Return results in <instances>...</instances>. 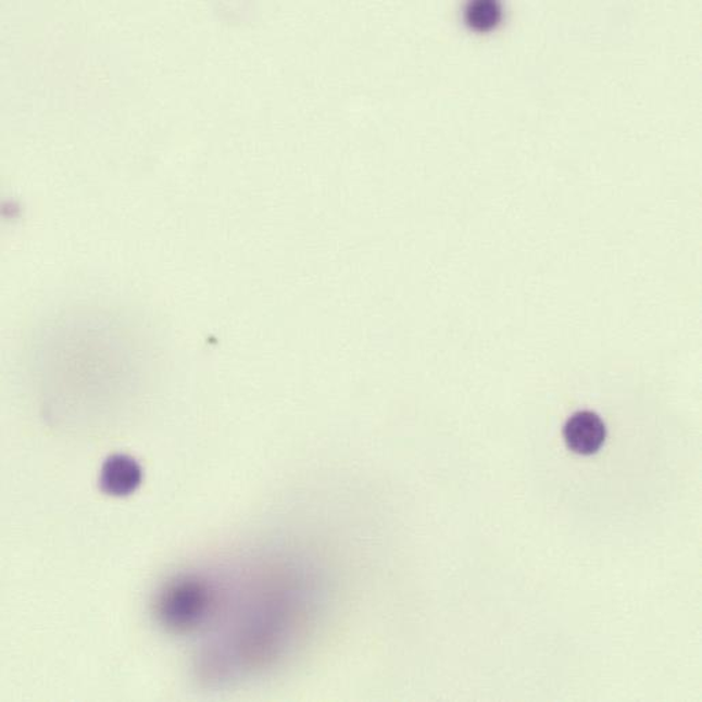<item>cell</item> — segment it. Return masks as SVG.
<instances>
[{"label":"cell","mask_w":702,"mask_h":702,"mask_svg":"<svg viewBox=\"0 0 702 702\" xmlns=\"http://www.w3.org/2000/svg\"><path fill=\"white\" fill-rule=\"evenodd\" d=\"M212 604L214 593L204 579L196 576L174 577L156 594V620L164 630L185 635L204 624Z\"/></svg>","instance_id":"obj_1"},{"label":"cell","mask_w":702,"mask_h":702,"mask_svg":"<svg viewBox=\"0 0 702 702\" xmlns=\"http://www.w3.org/2000/svg\"><path fill=\"white\" fill-rule=\"evenodd\" d=\"M563 438L573 453L592 455L603 447L607 438V429L598 414L578 412L566 423Z\"/></svg>","instance_id":"obj_2"},{"label":"cell","mask_w":702,"mask_h":702,"mask_svg":"<svg viewBox=\"0 0 702 702\" xmlns=\"http://www.w3.org/2000/svg\"><path fill=\"white\" fill-rule=\"evenodd\" d=\"M100 489L111 497H127L142 482V469L129 455L116 454L104 462L100 471Z\"/></svg>","instance_id":"obj_3"},{"label":"cell","mask_w":702,"mask_h":702,"mask_svg":"<svg viewBox=\"0 0 702 702\" xmlns=\"http://www.w3.org/2000/svg\"><path fill=\"white\" fill-rule=\"evenodd\" d=\"M500 17H502V10L497 2L491 0H477L466 9L467 24L477 30H488L497 26Z\"/></svg>","instance_id":"obj_4"}]
</instances>
